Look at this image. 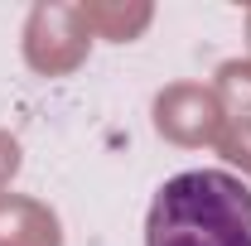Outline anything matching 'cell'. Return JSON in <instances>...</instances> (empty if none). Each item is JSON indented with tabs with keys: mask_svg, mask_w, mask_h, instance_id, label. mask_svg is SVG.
Segmentation results:
<instances>
[{
	"mask_svg": "<svg viewBox=\"0 0 251 246\" xmlns=\"http://www.w3.org/2000/svg\"><path fill=\"white\" fill-rule=\"evenodd\" d=\"M145 246H251V188L227 169H188L155 188Z\"/></svg>",
	"mask_w": 251,
	"mask_h": 246,
	"instance_id": "obj_1",
	"label": "cell"
},
{
	"mask_svg": "<svg viewBox=\"0 0 251 246\" xmlns=\"http://www.w3.org/2000/svg\"><path fill=\"white\" fill-rule=\"evenodd\" d=\"M20 49L39 77H68L87 63L92 49V34L82 25V10L77 5H63V0H39L29 15H25V34H20Z\"/></svg>",
	"mask_w": 251,
	"mask_h": 246,
	"instance_id": "obj_2",
	"label": "cell"
},
{
	"mask_svg": "<svg viewBox=\"0 0 251 246\" xmlns=\"http://www.w3.org/2000/svg\"><path fill=\"white\" fill-rule=\"evenodd\" d=\"M155 130L159 140H169L179 150H203V145H218V135L227 130V111H222L213 87L169 82L155 97Z\"/></svg>",
	"mask_w": 251,
	"mask_h": 246,
	"instance_id": "obj_3",
	"label": "cell"
},
{
	"mask_svg": "<svg viewBox=\"0 0 251 246\" xmlns=\"http://www.w3.org/2000/svg\"><path fill=\"white\" fill-rule=\"evenodd\" d=\"M0 246H63V222L39 198L0 193Z\"/></svg>",
	"mask_w": 251,
	"mask_h": 246,
	"instance_id": "obj_4",
	"label": "cell"
},
{
	"mask_svg": "<svg viewBox=\"0 0 251 246\" xmlns=\"http://www.w3.org/2000/svg\"><path fill=\"white\" fill-rule=\"evenodd\" d=\"M82 25L92 39H111V44H130L155 25V5H121V0H82Z\"/></svg>",
	"mask_w": 251,
	"mask_h": 246,
	"instance_id": "obj_5",
	"label": "cell"
},
{
	"mask_svg": "<svg viewBox=\"0 0 251 246\" xmlns=\"http://www.w3.org/2000/svg\"><path fill=\"white\" fill-rule=\"evenodd\" d=\"M213 92H218L227 121H251V63H242V58L222 63Z\"/></svg>",
	"mask_w": 251,
	"mask_h": 246,
	"instance_id": "obj_6",
	"label": "cell"
},
{
	"mask_svg": "<svg viewBox=\"0 0 251 246\" xmlns=\"http://www.w3.org/2000/svg\"><path fill=\"white\" fill-rule=\"evenodd\" d=\"M213 150H218L227 164H237L242 174H251V121H227V130L218 135Z\"/></svg>",
	"mask_w": 251,
	"mask_h": 246,
	"instance_id": "obj_7",
	"label": "cell"
},
{
	"mask_svg": "<svg viewBox=\"0 0 251 246\" xmlns=\"http://www.w3.org/2000/svg\"><path fill=\"white\" fill-rule=\"evenodd\" d=\"M20 164H25V145H20L10 130H0V193L10 188L15 174H20Z\"/></svg>",
	"mask_w": 251,
	"mask_h": 246,
	"instance_id": "obj_8",
	"label": "cell"
},
{
	"mask_svg": "<svg viewBox=\"0 0 251 246\" xmlns=\"http://www.w3.org/2000/svg\"><path fill=\"white\" fill-rule=\"evenodd\" d=\"M247 39H251V5H247ZM247 63H251V58H247Z\"/></svg>",
	"mask_w": 251,
	"mask_h": 246,
	"instance_id": "obj_9",
	"label": "cell"
}]
</instances>
